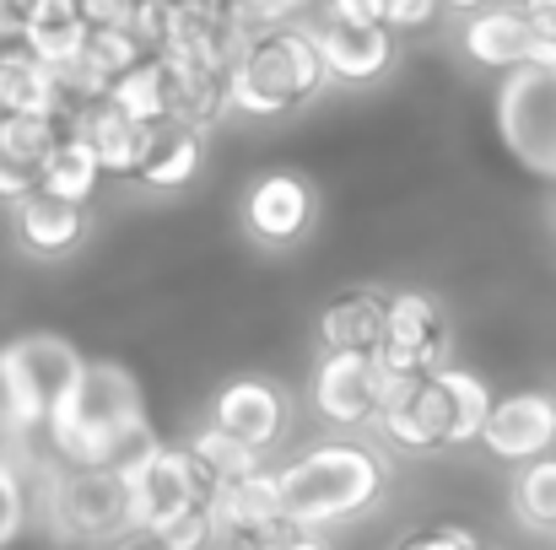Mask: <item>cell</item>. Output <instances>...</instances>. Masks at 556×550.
Returning a JSON list of instances; mask_svg holds the SVG:
<instances>
[{
	"label": "cell",
	"instance_id": "40",
	"mask_svg": "<svg viewBox=\"0 0 556 550\" xmlns=\"http://www.w3.org/2000/svg\"><path fill=\"white\" fill-rule=\"evenodd\" d=\"M136 5H147V0H136Z\"/></svg>",
	"mask_w": 556,
	"mask_h": 550
},
{
	"label": "cell",
	"instance_id": "31",
	"mask_svg": "<svg viewBox=\"0 0 556 550\" xmlns=\"http://www.w3.org/2000/svg\"><path fill=\"white\" fill-rule=\"evenodd\" d=\"M438 0H383V27L389 33H410V27H432Z\"/></svg>",
	"mask_w": 556,
	"mask_h": 550
},
{
	"label": "cell",
	"instance_id": "12",
	"mask_svg": "<svg viewBox=\"0 0 556 550\" xmlns=\"http://www.w3.org/2000/svg\"><path fill=\"white\" fill-rule=\"evenodd\" d=\"M287 535H298L281 513L270 470L232 481L211 497V550H276Z\"/></svg>",
	"mask_w": 556,
	"mask_h": 550
},
{
	"label": "cell",
	"instance_id": "27",
	"mask_svg": "<svg viewBox=\"0 0 556 550\" xmlns=\"http://www.w3.org/2000/svg\"><path fill=\"white\" fill-rule=\"evenodd\" d=\"M33 432H43V410L33 405L22 372L5 357V346H0V443H22Z\"/></svg>",
	"mask_w": 556,
	"mask_h": 550
},
{
	"label": "cell",
	"instance_id": "30",
	"mask_svg": "<svg viewBox=\"0 0 556 550\" xmlns=\"http://www.w3.org/2000/svg\"><path fill=\"white\" fill-rule=\"evenodd\" d=\"M389 550H492L476 529L465 524H421V529H405Z\"/></svg>",
	"mask_w": 556,
	"mask_h": 550
},
{
	"label": "cell",
	"instance_id": "19",
	"mask_svg": "<svg viewBox=\"0 0 556 550\" xmlns=\"http://www.w3.org/2000/svg\"><path fill=\"white\" fill-rule=\"evenodd\" d=\"M535 27L519 16V5L508 0V5H486V11H476L470 22H465V33H459V49L481 65V71H519V65H530L535 60Z\"/></svg>",
	"mask_w": 556,
	"mask_h": 550
},
{
	"label": "cell",
	"instance_id": "22",
	"mask_svg": "<svg viewBox=\"0 0 556 550\" xmlns=\"http://www.w3.org/2000/svg\"><path fill=\"white\" fill-rule=\"evenodd\" d=\"M200 163H205V136H200V130L157 125V141H152V152H147V163H141L136 183L152 189V194H174V189L194 183Z\"/></svg>",
	"mask_w": 556,
	"mask_h": 550
},
{
	"label": "cell",
	"instance_id": "25",
	"mask_svg": "<svg viewBox=\"0 0 556 550\" xmlns=\"http://www.w3.org/2000/svg\"><path fill=\"white\" fill-rule=\"evenodd\" d=\"M185 448L200 459V470L216 481V491H222V486H232V481H249V475H260V470H265V459H260V453H249L243 443L222 437V432H216V426H205V421H200V426L185 437Z\"/></svg>",
	"mask_w": 556,
	"mask_h": 550
},
{
	"label": "cell",
	"instance_id": "35",
	"mask_svg": "<svg viewBox=\"0 0 556 550\" xmlns=\"http://www.w3.org/2000/svg\"><path fill=\"white\" fill-rule=\"evenodd\" d=\"M514 5L535 27V38H556V0H514Z\"/></svg>",
	"mask_w": 556,
	"mask_h": 550
},
{
	"label": "cell",
	"instance_id": "26",
	"mask_svg": "<svg viewBox=\"0 0 556 550\" xmlns=\"http://www.w3.org/2000/svg\"><path fill=\"white\" fill-rule=\"evenodd\" d=\"M103 103H114L125 119H136V125H168V108H163V65L147 54L136 71H125L114 87H109V98Z\"/></svg>",
	"mask_w": 556,
	"mask_h": 550
},
{
	"label": "cell",
	"instance_id": "18",
	"mask_svg": "<svg viewBox=\"0 0 556 550\" xmlns=\"http://www.w3.org/2000/svg\"><path fill=\"white\" fill-rule=\"evenodd\" d=\"M71 130L92 146V157H98L103 174L130 179V183H136L141 163H147V152H152V141H157V125H136V119H125L114 103H92V108H81V114L71 119Z\"/></svg>",
	"mask_w": 556,
	"mask_h": 550
},
{
	"label": "cell",
	"instance_id": "17",
	"mask_svg": "<svg viewBox=\"0 0 556 550\" xmlns=\"http://www.w3.org/2000/svg\"><path fill=\"white\" fill-rule=\"evenodd\" d=\"M5 357L16 362L27 394H33V405L43 410V426H49V410L60 405V394H65V388L76 383V372L87 367V357H81L65 335H54V330H33V335L5 341Z\"/></svg>",
	"mask_w": 556,
	"mask_h": 550
},
{
	"label": "cell",
	"instance_id": "33",
	"mask_svg": "<svg viewBox=\"0 0 556 550\" xmlns=\"http://www.w3.org/2000/svg\"><path fill=\"white\" fill-rule=\"evenodd\" d=\"M81 16L87 27H130L136 0H81Z\"/></svg>",
	"mask_w": 556,
	"mask_h": 550
},
{
	"label": "cell",
	"instance_id": "41",
	"mask_svg": "<svg viewBox=\"0 0 556 550\" xmlns=\"http://www.w3.org/2000/svg\"><path fill=\"white\" fill-rule=\"evenodd\" d=\"M303 5H308V0H303Z\"/></svg>",
	"mask_w": 556,
	"mask_h": 550
},
{
	"label": "cell",
	"instance_id": "11",
	"mask_svg": "<svg viewBox=\"0 0 556 550\" xmlns=\"http://www.w3.org/2000/svg\"><path fill=\"white\" fill-rule=\"evenodd\" d=\"M389 378L378 357H352V351H319V362L308 372V410L319 426L341 432V437H363L372 432L378 410H383Z\"/></svg>",
	"mask_w": 556,
	"mask_h": 550
},
{
	"label": "cell",
	"instance_id": "28",
	"mask_svg": "<svg viewBox=\"0 0 556 550\" xmlns=\"http://www.w3.org/2000/svg\"><path fill=\"white\" fill-rule=\"evenodd\" d=\"M33 524V491H27V475L16 459L0 453V550L11 540H22V529Z\"/></svg>",
	"mask_w": 556,
	"mask_h": 550
},
{
	"label": "cell",
	"instance_id": "34",
	"mask_svg": "<svg viewBox=\"0 0 556 550\" xmlns=\"http://www.w3.org/2000/svg\"><path fill=\"white\" fill-rule=\"evenodd\" d=\"M33 16V0H0V43H22Z\"/></svg>",
	"mask_w": 556,
	"mask_h": 550
},
{
	"label": "cell",
	"instance_id": "9",
	"mask_svg": "<svg viewBox=\"0 0 556 550\" xmlns=\"http://www.w3.org/2000/svg\"><path fill=\"white\" fill-rule=\"evenodd\" d=\"M448 362H454V319L443 297L421 286H389V319H383V346H378L383 378L405 383Z\"/></svg>",
	"mask_w": 556,
	"mask_h": 550
},
{
	"label": "cell",
	"instance_id": "32",
	"mask_svg": "<svg viewBox=\"0 0 556 550\" xmlns=\"http://www.w3.org/2000/svg\"><path fill=\"white\" fill-rule=\"evenodd\" d=\"M319 16L346 22V27H383V0H325Z\"/></svg>",
	"mask_w": 556,
	"mask_h": 550
},
{
	"label": "cell",
	"instance_id": "20",
	"mask_svg": "<svg viewBox=\"0 0 556 550\" xmlns=\"http://www.w3.org/2000/svg\"><path fill=\"white\" fill-rule=\"evenodd\" d=\"M38 114V119H65V98L49 65H38L22 43L0 49V119ZM71 125V119H65Z\"/></svg>",
	"mask_w": 556,
	"mask_h": 550
},
{
	"label": "cell",
	"instance_id": "4",
	"mask_svg": "<svg viewBox=\"0 0 556 550\" xmlns=\"http://www.w3.org/2000/svg\"><path fill=\"white\" fill-rule=\"evenodd\" d=\"M222 87H227V114L281 119V114L308 108V103L330 87V76H325V60H319V49H314V38H308V27H303V16H298V22H287V27L260 33V38L227 65Z\"/></svg>",
	"mask_w": 556,
	"mask_h": 550
},
{
	"label": "cell",
	"instance_id": "21",
	"mask_svg": "<svg viewBox=\"0 0 556 550\" xmlns=\"http://www.w3.org/2000/svg\"><path fill=\"white\" fill-rule=\"evenodd\" d=\"M87 33H92V27H87V16H81V0H33L22 49H27L38 65L60 71V65H71V60L87 49Z\"/></svg>",
	"mask_w": 556,
	"mask_h": 550
},
{
	"label": "cell",
	"instance_id": "39",
	"mask_svg": "<svg viewBox=\"0 0 556 550\" xmlns=\"http://www.w3.org/2000/svg\"><path fill=\"white\" fill-rule=\"evenodd\" d=\"M552 221H556V205H552Z\"/></svg>",
	"mask_w": 556,
	"mask_h": 550
},
{
	"label": "cell",
	"instance_id": "29",
	"mask_svg": "<svg viewBox=\"0 0 556 550\" xmlns=\"http://www.w3.org/2000/svg\"><path fill=\"white\" fill-rule=\"evenodd\" d=\"M238 27H249V33H270V27H287V22H298V11H303V0H216Z\"/></svg>",
	"mask_w": 556,
	"mask_h": 550
},
{
	"label": "cell",
	"instance_id": "15",
	"mask_svg": "<svg viewBox=\"0 0 556 550\" xmlns=\"http://www.w3.org/2000/svg\"><path fill=\"white\" fill-rule=\"evenodd\" d=\"M5 210H11V243L38 265L71 259L92 238V205H65V200H49V194H27Z\"/></svg>",
	"mask_w": 556,
	"mask_h": 550
},
{
	"label": "cell",
	"instance_id": "2",
	"mask_svg": "<svg viewBox=\"0 0 556 550\" xmlns=\"http://www.w3.org/2000/svg\"><path fill=\"white\" fill-rule=\"evenodd\" d=\"M270 481H276L287 524L303 535H325V529L357 524L383 508L389 481H394V459L368 437L330 432V437L287 453L270 470Z\"/></svg>",
	"mask_w": 556,
	"mask_h": 550
},
{
	"label": "cell",
	"instance_id": "8",
	"mask_svg": "<svg viewBox=\"0 0 556 550\" xmlns=\"http://www.w3.org/2000/svg\"><path fill=\"white\" fill-rule=\"evenodd\" d=\"M205 426H216L260 459H276L298 432V394L270 372H232L205 399Z\"/></svg>",
	"mask_w": 556,
	"mask_h": 550
},
{
	"label": "cell",
	"instance_id": "37",
	"mask_svg": "<svg viewBox=\"0 0 556 550\" xmlns=\"http://www.w3.org/2000/svg\"><path fill=\"white\" fill-rule=\"evenodd\" d=\"M276 550H330V546H325V535H303V529H298V535H287Z\"/></svg>",
	"mask_w": 556,
	"mask_h": 550
},
{
	"label": "cell",
	"instance_id": "16",
	"mask_svg": "<svg viewBox=\"0 0 556 550\" xmlns=\"http://www.w3.org/2000/svg\"><path fill=\"white\" fill-rule=\"evenodd\" d=\"M383 319H389V286H346V292H336V297L319 308L314 341H319V351L378 357V346H383Z\"/></svg>",
	"mask_w": 556,
	"mask_h": 550
},
{
	"label": "cell",
	"instance_id": "3",
	"mask_svg": "<svg viewBox=\"0 0 556 550\" xmlns=\"http://www.w3.org/2000/svg\"><path fill=\"white\" fill-rule=\"evenodd\" d=\"M492 383L476 367H438L427 378H405L389 383L383 410L372 421V437L383 453H405V459H438V453H459L481 437V421L492 410Z\"/></svg>",
	"mask_w": 556,
	"mask_h": 550
},
{
	"label": "cell",
	"instance_id": "7",
	"mask_svg": "<svg viewBox=\"0 0 556 550\" xmlns=\"http://www.w3.org/2000/svg\"><path fill=\"white\" fill-rule=\"evenodd\" d=\"M43 524L65 546H109L114 535L136 529L130 519V481L119 470H71L60 464L43 491Z\"/></svg>",
	"mask_w": 556,
	"mask_h": 550
},
{
	"label": "cell",
	"instance_id": "13",
	"mask_svg": "<svg viewBox=\"0 0 556 550\" xmlns=\"http://www.w3.org/2000/svg\"><path fill=\"white\" fill-rule=\"evenodd\" d=\"M497 464L519 470L541 453H556V388H514V394H497L486 421H481V437H476Z\"/></svg>",
	"mask_w": 556,
	"mask_h": 550
},
{
	"label": "cell",
	"instance_id": "14",
	"mask_svg": "<svg viewBox=\"0 0 556 550\" xmlns=\"http://www.w3.org/2000/svg\"><path fill=\"white\" fill-rule=\"evenodd\" d=\"M303 27L325 60V76L341 87H372L400 60V38L389 27H346V22H325V16H308Z\"/></svg>",
	"mask_w": 556,
	"mask_h": 550
},
{
	"label": "cell",
	"instance_id": "5",
	"mask_svg": "<svg viewBox=\"0 0 556 550\" xmlns=\"http://www.w3.org/2000/svg\"><path fill=\"white\" fill-rule=\"evenodd\" d=\"M130 519L136 529H157L179 550H211V497L216 481L200 470L185 443H157L130 475Z\"/></svg>",
	"mask_w": 556,
	"mask_h": 550
},
{
	"label": "cell",
	"instance_id": "24",
	"mask_svg": "<svg viewBox=\"0 0 556 550\" xmlns=\"http://www.w3.org/2000/svg\"><path fill=\"white\" fill-rule=\"evenodd\" d=\"M98 183H103V168H98L92 146H87L76 130H65V136H60V146L49 152L43 174H38V194L65 200V205H92Z\"/></svg>",
	"mask_w": 556,
	"mask_h": 550
},
{
	"label": "cell",
	"instance_id": "36",
	"mask_svg": "<svg viewBox=\"0 0 556 550\" xmlns=\"http://www.w3.org/2000/svg\"><path fill=\"white\" fill-rule=\"evenodd\" d=\"M103 550H179L168 535H157V529H125V535H114Z\"/></svg>",
	"mask_w": 556,
	"mask_h": 550
},
{
	"label": "cell",
	"instance_id": "10",
	"mask_svg": "<svg viewBox=\"0 0 556 550\" xmlns=\"http://www.w3.org/2000/svg\"><path fill=\"white\" fill-rule=\"evenodd\" d=\"M497 130L503 146L541 179H556V71L519 65L497 87Z\"/></svg>",
	"mask_w": 556,
	"mask_h": 550
},
{
	"label": "cell",
	"instance_id": "6",
	"mask_svg": "<svg viewBox=\"0 0 556 550\" xmlns=\"http://www.w3.org/2000/svg\"><path fill=\"white\" fill-rule=\"evenodd\" d=\"M325 194L303 168H265L238 194V232L260 254H298L314 243Z\"/></svg>",
	"mask_w": 556,
	"mask_h": 550
},
{
	"label": "cell",
	"instance_id": "38",
	"mask_svg": "<svg viewBox=\"0 0 556 550\" xmlns=\"http://www.w3.org/2000/svg\"><path fill=\"white\" fill-rule=\"evenodd\" d=\"M486 5H497V0H438V11H459V16H476Z\"/></svg>",
	"mask_w": 556,
	"mask_h": 550
},
{
	"label": "cell",
	"instance_id": "1",
	"mask_svg": "<svg viewBox=\"0 0 556 550\" xmlns=\"http://www.w3.org/2000/svg\"><path fill=\"white\" fill-rule=\"evenodd\" d=\"M49 443L71 470H119L130 475L163 437L147 426L141 383L119 362H87L76 383L49 410Z\"/></svg>",
	"mask_w": 556,
	"mask_h": 550
},
{
	"label": "cell",
	"instance_id": "23",
	"mask_svg": "<svg viewBox=\"0 0 556 550\" xmlns=\"http://www.w3.org/2000/svg\"><path fill=\"white\" fill-rule=\"evenodd\" d=\"M508 513H514V524L525 535L556 540V453H541V459H530V464L514 470Z\"/></svg>",
	"mask_w": 556,
	"mask_h": 550
}]
</instances>
